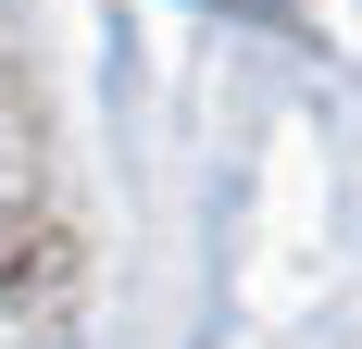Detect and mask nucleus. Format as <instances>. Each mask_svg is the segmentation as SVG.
I'll return each instance as SVG.
<instances>
[{
    "label": "nucleus",
    "instance_id": "nucleus-1",
    "mask_svg": "<svg viewBox=\"0 0 362 349\" xmlns=\"http://www.w3.org/2000/svg\"><path fill=\"white\" fill-rule=\"evenodd\" d=\"M75 337V249L37 200V150L0 112V349H63Z\"/></svg>",
    "mask_w": 362,
    "mask_h": 349
}]
</instances>
